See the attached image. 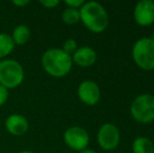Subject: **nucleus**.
Masks as SVG:
<instances>
[{
  "label": "nucleus",
  "instance_id": "423d86ee",
  "mask_svg": "<svg viewBox=\"0 0 154 153\" xmlns=\"http://www.w3.org/2000/svg\"><path fill=\"white\" fill-rule=\"evenodd\" d=\"M121 134L119 128L112 123H106L100 127L97 134L99 146L105 151L114 150L120 144Z\"/></svg>",
  "mask_w": 154,
  "mask_h": 153
},
{
  "label": "nucleus",
  "instance_id": "aec40b11",
  "mask_svg": "<svg viewBox=\"0 0 154 153\" xmlns=\"http://www.w3.org/2000/svg\"><path fill=\"white\" fill-rule=\"evenodd\" d=\"M13 3L15 4L16 6H18V8H23V6L27 5V4L29 3V0H15V1H13Z\"/></svg>",
  "mask_w": 154,
  "mask_h": 153
},
{
  "label": "nucleus",
  "instance_id": "f8f14e48",
  "mask_svg": "<svg viewBox=\"0 0 154 153\" xmlns=\"http://www.w3.org/2000/svg\"><path fill=\"white\" fill-rule=\"evenodd\" d=\"M15 45H24L29 42L31 38V29L29 26L24 24H19L13 29V33L11 35Z\"/></svg>",
  "mask_w": 154,
  "mask_h": 153
},
{
  "label": "nucleus",
  "instance_id": "412c9836",
  "mask_svg": "<svg viewBox=\"0 0 154 153\" xmlns=\"http://www.w3.org/2000/svg\"><path fill=\"white\" fill-rule=\"evenodd\" d=\"M81 153H97V152H95L94 150H92V149H88V148H86L85 150L81 151Z\"/></svg>",
  "mask_w": 154,
  "mask_h": 153
},
{
  "label": "nucleus",
  "instance_id": "b1692460",
  "mask_svg": "<svg viewBox=\"0 0 154 153\" xmlns=\"http://www.w3.org/2000/svg\"><path fill=\"white\" fill-rule=\"evenodd\" d=\"M153 92H154V88H153ZM153 96H154V94H153Z\"/></svg>",
  "mask_w": 154,
  "mask_h": 153
},
{
  "label": "nucleus",
  "instance_id": "4468645a",
  "mask_svg": "<svg viewBox=\"0 0 154 153\" xmlns=\"http://www.w3.org/2000/svg\"><path fill=\"white\" fill-rule=\"evenodd\" d=\"M15 43L10 34L0 33V60L5 59L15 49Z\"/></svg>",
  "mask_w": 154,
  "mask_h": 153
},
{
  "label": "nucleus",
  "instance_id": "6ab92c4d",
  "mask_svg": "<svg viewBox=\"0 0 154 153\" xmlns=\"http://www.w3.org/2000/svg\"><path fill=\"white\" fill-rule=\"evenodd\" d=\"M60 2L58 0H41L40 4L45 8H55Z\"/></svg>",
  "mask_w": 154,
  "mask_h": 153
},
{
  "label": "nucleus",
  "instance_id": "0eeeda50",
  "mask_svg": "<svg viewBox=\"0 0 154 153\" xmlns=\"http://www.w3.org/2000/svg\"><path fill=\"white\" fill-rule=\"evenodd\" d=\"M65 145L75 151H83L89 144V134L80 126H71L65 130L63 134Z\"/></svg>",
  "mask_w": 154,
  "mask_h": 153
},
{
  "label": "nucleus",
  "instance_id": "9d476101",
  "mask_svg": "<svg viewBox=\"0 0 154 153\" xmlns=\"http://www.w3.org/2000/svg\"><path fill=\"white\" fill-rule=\"evenodd\" d=\"M4 126L10 134L14 135V136H22V135L26 134V132L29 131V123L24 115L13 113L6 118Z\"/></svg>",
  "mask_w": 154,
  "mask_h": 153
},
{
  "label": "nucleus",
  "instance_id": "a211bd4d",
  "mask_svg": "<svg viewBox=\"0 0 154 153\" xmlns=\"http://www.w3.org/2000/svg\"><path fill=\"white\" fill-rule=\"evenodd\" d=\"M64 3L67 5V8H72L80 10L81 6L85 3V1H83V0H65Z\"/></svg>",
  "mask_w": 154,
  "mask_h": 153
},
{
  "label": "nucleus",
  "instance_id": "ddd939ff",
  "mask_svg": "<svg viewBox=\"0 0 154 153\" xmlns=\"http://www.w3.org/2000/svg\"><path fill=\"white\" fill-rule=\"evenodd\" d=\"M132 151L133 153H154V145L148 137H136L132 143Z\"/></svg>",
  "mask_w": 154,
  "mask_h": 153
},
{
  "label": "nucleus",
  "instance_id": "7ed1b4c3",
  "mask_svg": "<svg viewBox=\"0 0 154 153\" xmlns=\"http://www.w3.org/2000/svg\"><path fill=\"white\" fill-rule=\"evenodd\" d=\"M24 80V68L17 60H0V85L10 89L20 86Z\"/></svg>",
  "mask_w": 154,
  "mask_h": 153
},
{
  "label": "nucleus",
  "instance_id": "4be33fe9",
  "mask_svg": "<svg viewBox=\"0 0 154 153\" xmlns=\"http://www.w3.org/2000/svg\"><path fill=\"white\" fill-rule=\"evenodd\" d=\"M19 153H34L32 151H29V150H23V151H20Z\"/></svg>",
  "mask_w": 154,
  "mask_h": 153
},
{
  "label": "nucleus",
  "instance_id": "f257e3e1",
  "mask_svg": "<svg viewBox=\"0 0 154 153\" xmlns=\"http://www.w3.org/2000/svg\"><path fill=\"white\" fill-rule=\"evenodd\" d=\"M41 65L47 75L54 78H63L70 72L72 68L71 56L62 48L53 47L44 51L41 57Z\"/></svg>",
  "mask_w": 154,
  "mask_h": 153
},
{
  "label": "nucleus",
  "instance_id": "20e7f679",
  "mask_svg": "<svg viewBox=\"0 0 154 153\" xmlns=\"http://www.w3.org/2000/svg\"><path fill=\"white\" fill-rule=\"evenodd\" d=\"M132 59L143 70L154 69V41L151 38H140L132 47Z\"/></svg>",
  "mask_w": 154,
  "mask_h": 153
},
{
  "label": "nucleus",
  "instance_id": "39448f33",
  "mask_svg": "<svg viewBox=\"0 0 154 153\" xmlns=\"http://www.w3.org/2000/svg\"><path fill=\"white\" fill-rule=\"evenodd\" d=\"M131 115L140 124H149L154 121V96L143 93L133 100L130 107Z\"/></svg>",
  "mask_w": 154,
  "mask_h": 153
},
{
  "label": "nucleus",
  "instance_id": "f03ea898",
  "mask_svg": "<svg viewBox=\"0 0 154 153\" xmlns=\"http://www.w3.org/2000/svg\"><path fill=\"white\" fill-rule=\"evenodd\" d=\"M80 12V21L90 32L95 34L103 33L108 26L109 17L108 13L101 3L97 1L85 2Z\"/></svg>",
  "mask_w": 154,
  "mask_h": 153
},
{
  "label": "nucleus",
  "instance_id": "f3484780",
  "mask_svg": "<svg viewBox=\"0 0 154 153\" xmlns=\"http://www.w3.org/2000/svg\"><path fill=\"white\" fill-rule=\"evenodd\" d=\"M8 96H10L8 89L5 87H3L2 85H0V107L3 106V105L8 102Z\"/></svg>",
  "mask_w": 154,
  "mask_h": 153
},
{
  "label": "nucleus",
  "instance_id": "2eb2a0df",
  "mask_svg": "<svg viewBox=\"0 0 154 153\" xmlns=\"http://www.w3.org/2000/svg\"><path fill=\"white\" fill-rule=\"evenodd\" d=\"M62 21L67 25H73L77 24L80 21V12L77 8H66L62 12L61 15Z\"/></svg>",
  "mask_w": 154,
  "mask_h": 153
},
{
  "label": "nucleus",
  "instance_id": "9b49d317",
  "mask_svg": "<svg viewBox=\"0 0 154 153\" xmlns=\"http://www.w3.org/2000/svg\"><path fill=\"white\" fill-rule=\"evenodd\" d=\"M72 63L80 67H89L97 61V53L90 46L78 47V49L71 55Z\"/></svg>",
  "mask_w": 154,
  "mask_h": 153
},
{
  "label": "nucleus",
  "instance_id": "dca6fc26",
  "mask_svg": "<svg viewBox=\"0 0 154 153\" xmlns=\"http://www.w3.org/2000/svg\"><path fill=\"white\" fill-rule=\"evenodd\" d=\"M62 49L66 54H68V55L71 56L78 49V43H77V41H75V39H72V38L67 39V40H65L64 43H63Z\"/></svg>",
  "mask_w": 154,
  "mask_h": 153
},
{
  "label": "nucleus",
  "instance_id": "6e6552de",
  "mask_svg": "<svg viewBox=\"0 0 154 153\" xmlns=\"http://www.w3.org/2000/svg\"><path fill=\"white\" fill-rule=\"evenodd\" d=\"M78 98L87 106H94L101 99V89L92 80H85L78 86Z\"/></svg>",
  "mask_w": 154,
  "mask_h": 153
},
{
  "label": "nucleus",
  "instance_id": "1a4fd4ad",
  "mask_svg": "<svg viewBox=\"0 0 154 153\" xmlns=\"http://www.w3.org/2000/svg\"><path fill=\"white\" fill-rule=\"evenodd\" d=\"M134 20L140 26H149L154 23V1L142 0L135 4Z\"/></svg>",
  "mask_w": 154,
  "mask_h": 153
},
{
  "label": "nucleus",
  "instance_id": "5701e85b",
  "mask_svg": "<svg viewBox=\"0 0 154 153\" xmlns=\"http://www.w3.org/2000/svg\"><path fill=\"white\" fill-rule=\"evenodd\" d=\"M151 39H152V40L154 41V31H153V34H152V37H151Z\"/></svg>",
  "mask_w": 154,
  "mask_h": 153
}]
</instances>
